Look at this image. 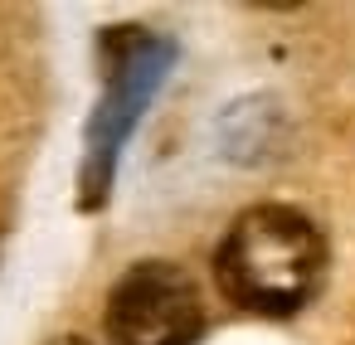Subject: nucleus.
<instances>
[{
    "mask_svg": "<svg viewBox=\"0 0 355 345\" xmlns=\"http://www.w3.org/2000/svg\"><path fill=\"white\" fill-rule=\"evenodd\" d=\"M103 326L112 345H195L205 330V301L185 267L141 258L112 282Z\"/></svg>",
    "mask_w": 355,
    "mask_h": 345,
    "instance_id": "nucleus-3",
    "label": "nucleus"
},
{
    "mask_svg": "<svg viewBox=\"0 0 355 345\" xmlns=\"http://www.w3.org/2000/svg\"><path fill=\"white\" fill-rule=\"evenodd\" d=\"M326 272V238L311 214L292 204H253L243 209L219 253H214V282L219 292L258 316H292L311 301L316 282Z\"/></svg>",
    "mask_w": 355,
    "mask_h": 345,
    "instance_id": "nucleus-1",
    "label": "nucleus"
},
{
    "mask_svg": "<svg viewBox=\"0 0 355 345\" xmlns=\"http://www.w3.org/2000/svg\"><path fill=\"white\" fill-rule=\"evenodd\" d=\"M49 345H93V340H83V335H54Z\"/></svg>",
    "mask_w": 355,
    "mask_h": 345,
    "instance_id": "nucleus-4",
    "label": "nucleus"
},
{
    "mask_svg": "<svg viewBox=\"0 0 355 345\" xmlns=\"http://www.w3.org/2000/svg\"><path fill=\"white\" fill-rule=\"evenodd\" d=\"M98 64H103V93L83 132V170H78V209L88 214L107 204L122 146L137 132L151 98L161 93L175 64V44L146 25H107L98 35Z\"/></svg>",
    "mask_w": 355,
    "mask_h": 345,
    "instance_id": "nucleus-2",
    "label": "nucleus"
}]
</instances>
